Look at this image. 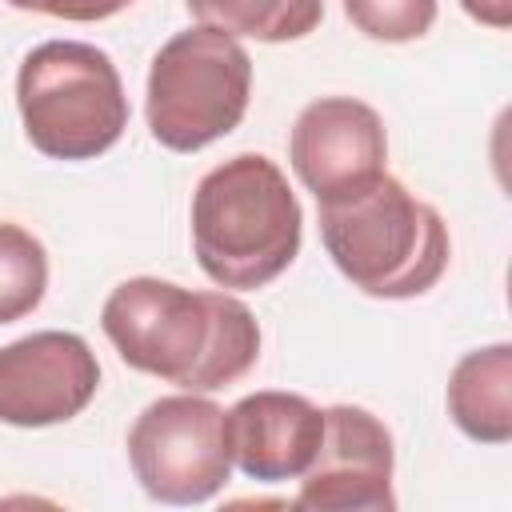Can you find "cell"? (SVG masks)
<instances>
[{
    "label": "cell",
    "mask_w": 512,
    "mask_h": 512,
    "mask_svg": "<svg viewBox=\"0 0 512 512\" xmlns=\"http://www.w3.org/2000/svg\"><path fill=\"white\" fill-rule=\"evenodd\" d=\"M100 328L132 372L180 392L212 396L244 380L260 360V324L224 288L196 292L160 276H128L108 292Z\"/></svg>",
    "instance_id": "obj_1"
},
{
    "label": "cell",
    "mask_w": 512,
    "mask_h": 512,
    "mask_svg": "<svg viewBox=\"0 0 512 512\" xmlns=\"http://www.w3.org/2000/svg\"><path fill=\"white\" fill-rule=\"evenodd\" d=\"M304 240L300 200L276 160L236 152L192 192V252L224 292H256L292 268Z\"/></svg>",
    "instance_id": "obj_2"
},
{
    "label": "cell",
    "mask_w": 512,
    "mask_h": 512,
    "mask_svg": "<svg viewBox=\"0 0 512 512\" xmlns=\"http://www.w3.org/2000/svg\"><path fill=\"white\" fill-rule=\"evenodd\" d=\"M316 208L328 260L364 296L412 300L448 272L452 236L444 216L392 172Z\"/></svg>",
    "instance_id": "obj_3"
},
{
    "label": "cell",
    "mask_w": 512,
    "mask_h": 512,
    "mask_svg": "<svg viewBox=\"0 0 512 512\" xmlns=\"http://www.w3.org/2000/svg\"><path fill=\"white\" fill-rule=\"evenodd\" d=\"M16 112L28 144L64 164L116 148L132 116L112 56L84 40H44L20 60Z\"/></svg>",
    "instance_id": "obj_4"
},
{
    "label": "cell",
    "mask_w": 512,
    "mask_h": 512,
    "mask_svg": "<svg viewBox=\"0 0 512 512\" xmlns=\"http://www.w3.org/2000/svg\"><path fill=\"white\" fill-rule=\"evenodd\" d=\"M252 100L248 48L208 24L176 32L148 68L144 116L148 132L168 152H200L240 128Z\"/></svg>",
    "instance_id": "obj_5"
},
{
    "label": "cell",
    "mask_w": 512,
    "mask_h": 512,
    "mask_svg": "<svg viewBox=\"0 0 512 512\" xmlns=\"http://www.w3.org/2000/svg\"><path fill=\"white\" fill-rule=\"evenodd\" d=\"M128 464L156 504H208L232 480L228 412L208 392L152 400L128 428Z\"/></svg>",
    "instance_id": "obj_6"
},
{
    "label": "cell",
    "mask_w": 512,
    "mask_h": 512,
    "mask_svg": "<svg viewBox=\"0 0 512 512\" xmlns=\"http://www.w3.org/2000/svg\"><path fill=\"white\" fill-rule=\"evenodd\" d=\"M100 392V360L80 332L40 328L0 348V424L52 428Z\"/></svg>",
    "instance_id": "obj_7"
},
{
    "label": "cell",
    "mask_w": 512,
    "mask_h": 512,
    "mask_svg": "<svg viewBox=\"0 0 512 512\" xmlns=\"http://www.w3.org/2000/svg\"><path fill=\"white\" fill-rule=\"evenodd\" d=\"M396 444L388 424L360 404H328L316 460L300 476L296 508L312 512H392Z\"/></svg>",
    "instance_id": "obj_8"
},
{
    "label": "cell",
    "mask_w": 512,
    "mask_h": 512,
    "mask_svg": "<svg viewBox=\"0 0 512 512\" xmlns=\"http://www.w3.org/2000/svg\"><path fill=\"white\" fill-rule=\"evenodd\" d=\"M288 164L316 204L360 192L388 172L380 112L356 96H320L304 104L288 132Z\"/></svg>",
    "instance_id": "obj_9"
},
{
    "label": "cell",
    "mask_w": 512,
    "mask_h": 512,
    "mask_svg": "<svg viewBox=\"0 0 512 512\" xmlns=\"http://www.w3.org/2000/svg\"><path fill=\"white\" fill-rule=\"evenodd\" d=\"M324 436V408L300 392L260 388L228 408L232 468L256 484L300 480L316 460Z\"/></svg>",
    "instance_id": "obj_10"
},
{
    "label": "cell",
    "mask_w": 512,
    "mask_h": 512,
    "mask_svg": "<svg viewBox=\"0 0 512 512\" xmlns=\"http://www.w3.org/2000/svg\"><path fill=\"white\" fill-rule=\"evenodd\" d=\"M452 424L476 444L512 440V344L496 340L464 352L444 388Z\"/></svg>",
    "instance_id": "obj_11"
},
{
    "label": "cell",
    "mask_w": 512,
    "mask_h": 512,
    "mask_svg": "<svg viewBox=\"0 0 512 512\" xmlns=\"http://www.w3.org/2000/svg\"><path fill=\"white\" fill-rule=\"evenodd\" d=\"M184 4L200 24L260 44L304 40L324 20V0H184Z\"/></svg>",
    "instance_id": "obj_12"
},
{
    "label": "cell",
    "mask_w": 512,
    "mask_h": 512,
    "mask_svg": "<svg viewBox=\"0 0 512 512\" xmlns=\"http://www.w3.org/2000/svg\"><path fill=\"white\" fill-rule=\"evenodd\" d=\"M48 292V252L36 232L0 220V324H16L40 308Z\"/></svg>",
    "instance_id": "obj_13"
},
{
    "label": "cell",
    "mask_w": 512,
    "mask_h": 512,
    "mask_svg": "<svg viewBox=\"0 0 512 512\" xmlns=\"http://www.w3.org/2000/svg\"><path fill=\"white\" fill-rule=\"evenodd\" d=\"M440 4L436 0H344L352 28L376 44H412L432 32Z\"/></svg>",
    "instance_id": "obj_14"
},
{
    "label": "cell",
    "mask_w": 512,
    "mask_h": 512,
    "mask_svg": "<svg viewBox=\"0 0 512 512\" xmlns=\"http://www.w3.org/2000/svg\"><path fill=\"white\" fill-rule=\"evenodd\" d=\"M4 4L16 12H40L52 20H68V24H100V20L120 16L136 0H4Z\"/></svg>",
    "instance_id": "obj_15"
},
{
    "label": "cell",
    "mask_w": 512,
    "mask_h": 512,
    "mask_svg": "<svg viewBox=\"0 0 512 512\" xmlns=\"http://www.w3.org/2000/svg\"><path fill=\"white\" fill-rule=\"evenodd\" d=\"M464 16L492 28V32H504L512 24V0H460Z\"/></svg>",
    "instance_id": "obj_16"
}]
</instances>
